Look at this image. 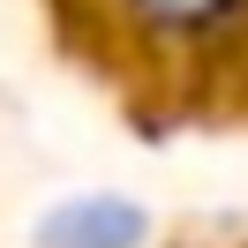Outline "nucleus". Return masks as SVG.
<instances>
[{
    "mask_svg": "<svg viewBox=\"0 0 248 248\" xmlns=\"http://www.w3.org/2000/svg\"><path fill=\"white\" fill-rule=\"evenodd\" d=\"M31 248H151V203L121 188H76L31 218Z\"/></svg>",
    "mask_w": 248,
    "mask_h": 248,
    "instance_id": "nucleus-1",
    "label": "nucleus"
},
{
    "mask_svg": "<svg viewBox=\"0 0 248 248\" xmlns=\"http://www.w3.org/2000/svg\"><path fill=\"white\" fill-rule=\"evenodd\" d=\"M121 23L166 61H203L248 31V0H121Z\"/></svg>",
    "mask_w": 248,
    "mask_h": 248,
    "instance_id": "nucleus-2",
    "label": "nucleus"
}]
</instances>
